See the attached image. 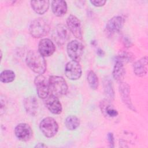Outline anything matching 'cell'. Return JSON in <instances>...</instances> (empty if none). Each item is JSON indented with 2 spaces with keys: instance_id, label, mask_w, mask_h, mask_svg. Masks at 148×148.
Wrapping results in <instances>:
<instances>
[{
  "instance_id": "obj_25",
  "label": "cell",
  "mask_w": 148,
  "mask_h": 148,
  "mask_svg": "<svg viewBox=\"0 0 148 148\" xmlns=\"http://www.w3.org/2000/svg\"><path fill=\"white\" fill-rule=\"evenodd\" d=\"M90 2L94 6H97V7H99V6H103L105 5V3H106V1H91Z\"/></svg>"
},
{
  "instance_id": "obj_15",
  "label": "cell",
  "mask_w": 148,
  "mask_h": 148,
  "mask_svg": "<svg viewBox=\"0 0 148 148\" xmlns=\"http://www.w3.org/2000/svg\"><path fill=\"white\" fill-rule=\"evenodd\" d=\"M24 108L26 112L31 116L36 114L38 108V100L35 97H29L25 99L24 102Z\"/></svg>"
},
{
  "instance_id": "obj_22",
  "label": "cell",
  "mask_w": 148,
  "mask_h": 148,
  "mask_svg": "<svg viewBox=\"0 0 148 148\" xmlns=\"http://www.w3.org/2000/svg\"><path fill=\"white\" fill-rule=\"evenodd\" d=\"M15 79V73L11 70H5L1 73L0 80L2 82L7 83L13 82Z\"/></svg>"
},
{
  "instance_id": "obj_3",
  "label": "cell",
  "mask_w": 148,
  "mask_h": 148,
  "mask_svg": "<svg viewBox=\"0 0 148 148\" xmlns=\"http://www.w3.org/2000/svg\"><path fill=\"white\" fill-rule=\"evenodd\" d=\"M50 27L45 20L38 18L34 20L30 24L29 31L31 35L34 38H42L49 33Z\"/></svg>"
},
{
  "instance_id": "obj_20",
  "label": "cell",
  "mask_w": 148,
  "mask_h": 148,
  "mask_svg": "<svg viewBox=\"0 0 148 148\" xmlns=\"http://www.w3.org/2000/svg\"><path fill=\"white\" fill-rule=\"evenodd\" d=\"M65 125L69 130H74L79 126L80 121L76 116L71 115L66 118Z\"/></svg>"
},
{
  "instance_id": "obj_14",
  "label": "cell",
  "mask_w": 148,
  "mask_h": 148,
  "mask_svg": "<svg viewBox=\"0 0 148 148\" xmlns=\"http://www.w3.org/2000/svg\"><path fill=\"white\" fill-rule=\"evenodd\" d=\"M120 93L121 95V98L124 103L132 110H134V108L132 104L130 98V88L129 85L126 83L121 82L119 87Z\"/></svg>"
},
{
  "instance_id": "obj_7",
  "label": "cell",
  "mask_w": 148,
  "mask_h": 148,
  "mask_svg": "<svg viewBox=\"0 0 148 148\" xmlns=\"http://www.w3.org/2000/svg\"><path fill=\"white\" fill-rule=\"evenodd\" d=\"M52 37L57 44L58 45H62L68 40L69 33L65 25L59 24L53 29Z\"/></svg>"
},
{
  "instance_id": "obj_5",
  "label": "cell",
  "mask_w": 148,
  "mask_h": 148,
  "mask_svg": "<svg viewBox=\"0 0 148 148\" xmlns=\"http://www.w3.org/2000/svg\"><path fill=\"white\" fill-rule=\"evenodd\" d=\"M67 53L69 57L75 61H79L81 59L84 47L82 43L76 40H73L68 43L67 45Z\"/></svg>"
},
{
  "instance_id": "obj_24",
  "label": "cell",
  "mask_w": 148,
  "mask_h": 148,
  "mask_svg": "<svg viewBox=\"0 0 148 148\" xmlns=\"http://www.w3.org/2000/svg\"><path fill=\"white\" fill-rule=\"evenodd\" d=\"M106 113L110 117H116L118 115L117 111L111 107H108L106 108Z\"/></svg>"
},
{
  "instance_id": "obj_8",
  "label": "cell",
  "mask_w": 148,
  "mask_h": 148,
  "mask_svg": "<svg viewBox=\"0 0 148 148\" xmlns=\"http://www.w3.org/2000/svg\"><path fill=\"white\" fill-rule=\"evenodd\" d=\"M82 67L77 61H71L68 62L65 69V73L66 77L71 80H77L82 75Z\"/></svg>"
},
{
  "instance_id": "obj_13",
  "label": "cell",
  "mask_w": 148,
  "mask_h": 148,
  "mask_svg": "<svg viewBox=\"0 0 148 148\" xmlns=\"http://www.w3.org/2000/svg\"><path fill=\"white\" fill-rule=\"evenodd\" d=\"M45 105L47 109L53 114H58L61 113L62 108L58 97L49 94L45 98Z\"/></svg>"
},
{
  "instance_id": "obj_4",
  "label": "cell",
  "mask_w": 148,
  "mask_h": 148,
  "mask_svg": "<svg viewBox=\"0 0 148 148\" xmlns=\"http://www.w3.org/2000/svg\"><path fill=\"white\" fill-rule=\"evenodd\" d=\"M39 127L42 134L47 138H51L56 135L58 130V124L52 117L43 119L40 123Z\"/></svg>"
},
{
  "instance_id": "obj_9",
  "label": "cell",
  "mask_w": 148,
  "mask_h": 148,
  "mask_svg": "<svg viewBox=\"0 0 148 148\" xmlns=\"http://www.w3.org/2000/svg\"><path fill=\"white\" fill-rule=\"evenodd\" d=\"M16 137L21 141L27 142L32 138V131L30 126L26 123H20L18 124L14 130Z\"/></svg>"
},
{
  "instance_id": "obj_10",
  "label": "cell",
  "mask_w": 148,
  "mask_h": 148,
  "mask_svg": "<svg viewBox=\"0 0 148 148\" xmlns=\"http://www.w3.org/2000/svg\"><path fill=\"white\" fill-rule=\"evenodd\" d=\"M66 23L68 27L73 35L77 39L82 38V31L80 20L75 16L70 15L67 20Z\"/></svg>"
},
{
  "instance_id": "obj_23",
  "label": "cell",
  "mask_w": 148,
  "mask_h": 148,
  "mask_svg": "<svg viewBox=\"0 0 148 148\" xmlns=\"http://www.w3.org/2000/svg\"><path fill=\"white\" fill-rule=\"evenodd\" d=\"M87 81L89 86L92 89L95 90L98 88V84H99L98 79L96 74L93 71H90L88 73Z\"/></svg>"
},
{
  "instance_id": "obj_12",
  "label": "cell",
  "mask_w": 148,
  "mask_h": 148,
  "mask_svg": "<svg viewBox=\"0 0 148 148\" xmlns=\"http://www.w3.org/2000/svg\"><path fill=\"white\" fill-rule=\"evenodd\" d=\"M124 23L123 17L120 16H114L110 18L106 24V30L109 34H113L119 32L122 28Z\"/></svg>"
},
{
  "instance_id": "obj_17",
  "label": "cell",
  "mask_w": 148,
  "mask_h": 148,
  "mask_svg": "<svg viewBox=\"0 0 148 148\" xmlns=\"http://www.w3.org/2000/svg\"><path fill=\"white\" fill-rule=\"evenodd\" d=\"M147 58L146 56L138 60L134 64V72L138 76H143L147 72Z\"/></svg>"
},
{
  "instance_id": "obj_2",
  "label": "cell",
  "mask_w": 148,
  "mask_h": 148,
  "mask_svg": "<svg viewBox=\"0 0 148 148\" xmlns=\"http://www.w3.org/2000/svg\"><path fill=\"white\" fill-rule=\"evenodd\" d=\"M49 84L50 94L60 97L67 92L68 85L64 79L61 76H50L49 79Z\"/></svg>"
},
{
  "instance_id": "obj_11",
  "label": "cell",
  "mask_w": 148,
  "mask_h": 148,
  "mask_svg": "<svg viewBox=\"0 0 148 148\" xmlns=\"http://www.w3.org/2000/svg\"><path fill=\"white\" fill-rule=\"evenodd\" d=\"M56 50V46L49 39L44 38L40 40L38 45V51L43 57L51 56Z\"/></svg>"
},
{
  "instance_id": "obj_27",
  "label": "cell",
  "mask_w": 148,
  "mask_h": 148,
  "mask_svg": "<svg viewBox=\"0 0 148 148\" xmlns=\"http://www.w3.org/2000/svg\"><path fill=\"white\" fill-rule=\"evenodd\" d=\"M46 146H45L43 143H38V145H36V146H35V147H46Z\"/></svg>"
},
{
  "instance_id": "obj_21",
  "label": "cell",
  "mask_w": 148,
  "mask_h": 148,
  "mask_svg": "<svg viewBox=\"0 0 148 148\" xmlns=\"http://www.w3.org/2000/svg\"><path fill=\"white\" fill-rule=\"evenodd\" d=\"M103 86L105 94L107 98L110 101L113 100L114 97V93L112 81L109 79H106L104 81Z\"/></svg>"
},
{
  "instance_id": "obj_19",
  "label": "cell",
  "mask_w": 148,
  "mask_h": 148,
  "mask_svg": "<svg viewBox=\"0 0 148 148\" xmlns=\"http://www.w3.org/2000/svg\"><path fill=\"white\" fill-rule=\"evenodd\" d=\"M125 75V69L123 62L119 60H117L113 71V76L114 79L118 81L121 82Z\"/></svg>"
},
{
  "instance_id": "obj_18",
  "label": "cell",
  "mask_w": 148,
  "mask_h": 148,
  "mask_svg": "<svg viewBox=\"0 0 148 148\" xmlns=\"http://www.w3.org/2000/svg\"><path fill=\"white\" fill-rule=\"evenodd\" d=\"M31 7L33 10L39 14H43L49 9V1H31Z\"/></svg>"
},
{
  "instance_id": "obj_6",
  "label": "cell",
  "mask_w": 148,
  "mask_h": 148,
  "mask_svg": "<svg viewBox=\"0 0 148 148\" xmlns=\"http://www.w3.org/2000/svg\"><path fill=\"white\" fill-rule=\"evenodd\" d=\"M34 82L38 97L42 99L46 98L50 94L49 80L42 75H39L35 77Z\"/></svg>"
},
{
  "instance_id": "obj_26",
  "label": "cell",
  "mask_w": 148,
  "mask_h": 148,
  "mask_svg": "<svg viewBox=\"0 0 148 148\" xmlns=\"http://www.w3.org/2000/svg\"><path fill=\"white\" fill-rule=\"evenodd\" d=\"M108 141L109 142L110 146L111 147H113L114 146V137H113V135L112 133H109L108 134Z\"/></svg>"
},
{
  "instance_id": "obj_16",
  "label": "cell",
  "mask_w": 148,
  "mask_h": 148,
  "mask_svg": "<svg viewBox=\"0 0 148 148\" xmlns=\"http://www.w3.org/2000/svg\"><path fill=\"white\" fill-rule=\"evenodd\" d=\"M51 9L53 13L56 16H62L67 11L66 2L62 0L53 1L51 2Z\"/></svg>"
},
{
  "instance_id": "obj_1",
  "label": "cell",
  "mask_w": 148,
  "mask_h": 148,
  "mask_svg": "<svg viewBox=\"0 0 148 148\" xmlns=\"http://www.w3.org/2000/svg\"><path fill=\"white\" fill-rule=\"evenodd\" d=\"M26 63L34 72L42 75L46 70V62L40 53L36 50H30L26 57Z\"/></svg>"
}]
</instances>
